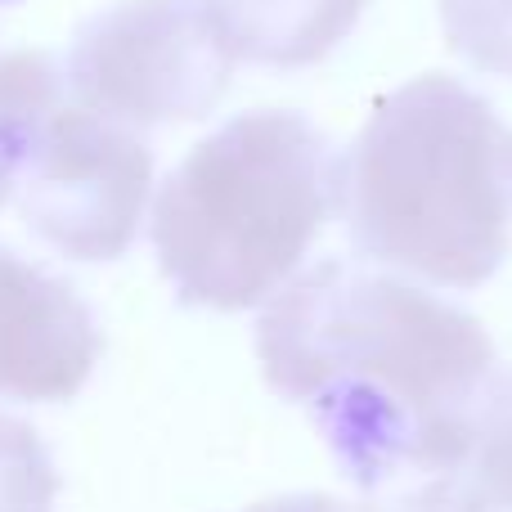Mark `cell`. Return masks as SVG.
<instances>
[{
	"mask_svg": "<svg viewBox=\"0 0 512 512\" xmlns=\"http://www.w3.org/2000/svg\"><path fill=\"white\" fill-rule=\"evenodd\" d=\"M256 355L310 409L360 512H486L468 445L495 346L468 310L333 256L270 297Z\"/></svg>",
	"mask_w": 512,
	"mask_h": 512,
	"instance_id": "6da1fadb",
	"label": "cell"
},
{
	"mask_svg": "<svg viewBox=\"0 0 512 512\" xmlns=\"http://www.w3.org/2000/svg\"><path fill=\"white\" fill-rule=\"evenodd\" d=\"M504 144L495 108L454 77L382 95L337 185L355 252L436 288H481L508 256Z\"/></svg>",
	"mask_w": 512,
	"mask_h": 512,
	"instance_id": "7a4b0ae2",
	"label": "cell"
},
{
	"mask_svg": "<svg viewBox=\"0 0 512 512\" xmlns=\"http://www.w3.org/2000/svg\"><path fill=\"white\" fill-rule=\"evenodd\" d=\"M342 158L292 108L239 113L162 180L153 248L185 306L248 310L283 288L337 212Z\"/></svg>",
	"mask_w": 512,
	"mask_h": 512,
	"instance_id": "3957f363",
	"label": "cell"
},
{
	"mask_svg": "<svg viewBox=\"0 0 512 512\" xmlns=\"http://www.w3.org/2000/svg\"><path fill=\"white\" fill-rule=\"evenodd\" d=\"M234 54L207 0H122L77 27L68 86L122 126L198 122L230 90Z\"/></svg>",
	"mask_w": 512,
	"mask_h": 512,
	"instance_id": "277c9868",
	"label": "cell"
},
{
	"mask_svg": "<svg viewBox=\"0 0 512 512\" xmlns=\"http://www.w3.org/2000/svg\"><path fill=\"white\" fill-rule=\"evenodd\" d=\"M149 185L153 153L131 126L63 104L18 176L27 230L72 261H117L131 248Z\"/></svg>",
	"mask_w": 512,
	"mask_h": 512,
	"instance_id": "5b68a950",
	"label": "cell"
},
{
	"mask_svg": "<svg viewBox=\"0 0 512 512\" xmlns=\"http://www.w3.org/2000/svg\"><path fill=\"white\" fill-rule=\"evenodd\" d=\"M104 333L77 288L0 243V396L72 400L95 373Z\"/></svg>",
	"mask_w": 512,
	"mask_h": 512,
	"instance_id": "8992f818",
	"label": "cell"
},
{
	"mask_svg": "<svg viewBox=\"0 0 512 512\" xmlns=\"http://www.w3.org/2000/svg\"><path fill=\"white\" fill-rule=\"evenodd\" d=\"M369 0H207L234 59L310 68L355 32Z\"/></svg>",
	"mask_w": 512,
	"mask_h": 512,
	"instance_id": "52a82bcc",
	"label": "cell"
},
{
	"mask_svg": "<svg viewBox=\"0 0 512 512\" xmlns=\"http://www.w3.org/2000/svg\"><path fill=\"white\" fill-rule=\"evenodd\" d=\"M63 104V72L50 54H0V207L18 189L32 144Z\"/></svg>",
	"mask_w": 512,
	"mask_h": 512,
	"instance_id": "ba28073f",
	"label": "cell"
},
{
	"mask_svg": "<svg viewBox=\"0 0 512 512\" xmlns=\"http://www.w3.org/2000/svg\"><path fill=\"white\" fill-rule=\"evenodd\" d=\"M468 477L486 512H512V369L490 373L477 396Z\"/></svg>",
	"mask_w": 512,
	"mask_h": 512,
	"instance_id": "9c48e42d",
	"label": "cell"
},
{
	"mask_svg": "<svg viewBox=\"0 0 512 512\" xmlns=\"http://www.w3.org/2000/svg\"><path fill=\"white\" fill-rule=\"evenodd\" d=\"M450 50L486 77H512V0H441Z\"/></svg>",
	"mask_w": 512,
	"mask_h": 512,
	"instance_id": "30bf717a",
	"label": "cell"
},
{
	"mask_svg": "<svg viewBox=\"0 0 512 512\" xmlns=\"http://www.w3.org/2000/svg\"><path fill=\"white\" fill-rule=\"evenodd\" d=\"M59 472L36 427L0 414V512H54Z\"/></svg>",
	"mask_w": 512,
	"mask_h": 512,
	"instance_id": "8fae6325",
	"label": "cell"
},
{
	"mask_svg": "<svg viewBox=\"0 0 512 512\" xmlns=\"http://www.w3.org/2000/svg\"><path fill=\"white\" fill-rule=\"evenodd\" d=\"M248 512H351V508H342L328 495H283V499H265V504H256Z\"/></svg>",
	"mask_w": 512,
	"mask_h": 512,
	"instance_id": "7c38bea8",
	"label": "cell"
},
{
	"mask_svg": "<svg viewBox=\"0 0 512 512\" xmlns=\"http://www.w3.org/2000/svg\"><path fill=\"white\" fill-rule=\"evenodd\" d=\"M504 180L512 185V135H508V144H504Z\"/></svg>",
	"mask_w": 512,
	"mask_h": 512,
	"instance_id": "4fadbf2b",
	"label": "cell"
}]
</instances>
